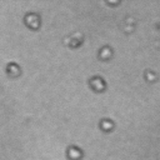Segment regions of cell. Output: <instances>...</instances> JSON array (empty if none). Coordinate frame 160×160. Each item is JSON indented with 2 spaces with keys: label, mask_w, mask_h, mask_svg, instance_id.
Masks as SVG:
<instances>
[{
  "label": "cell",
  "mask_w": 160,
  "mask_h": 160,
  "mask_svg": "<svg viewBox=\"0 0 160 160\" xmlns=\"http://www.w3.org/2000/svg\"><path fill=\"white\" fill-rule=\"evenodd\" d=\"M20 68H19V65L18 64H15V62H10V64H8L6 65V74L9 75V76H11V78H16V76H19L20 75Z\"/></svg>",
  "instance_id": "2"
},
{
  "label": "cell",
  "mask_w": 160,
  "mask_h": 160,
  "mask_svg": "<svg viewBox=\"0 0 160 160\" xmlns=\"http://www.w3.org/2000/svg\"><path fill=\"white\" fill-rule=\"evenodd\" d=\"M90 84H91V86L94 88V90H96V91H101V90L105 88L104 79L100 78V76H94V78H91Z\"/></svg>",
  "instance_id": "3"
},
{
  "label": "cell",
  "mask_w": 160,
  "mask_h": 160,
  "mask_svg": "<svg viewBox=\"0 0 160 160\" xmlns=\"http://www.w3.org/2000/svg\"><path fill=\"white\" fill-rule=\"evenodd\" d=\"M25 24L29 26V28H32V29H36L38 26H39V24H40V19H39V16L36 15V14H32V12H28L26 15H25Z\"/></svg>",
  "instance_id": "1"
}]
</instances>
